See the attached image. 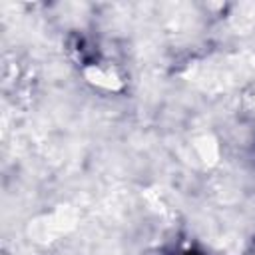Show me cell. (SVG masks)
Instances as JSON below:
<instances>
[{
    "label": "cell",
    "mask_w": 255,
    "mask_h": 255,
    "mask_svg": "<svg viewBox=\"0 0 255 255\" xmlns=\"http://www.w3.org/2000/svg\"><path fill=\"white\" fill-rule=\"evenodd\" d=\"M187 255H197V253H187Z\"/></svg>",
    "instance_id": "1"
}]
</instances>
